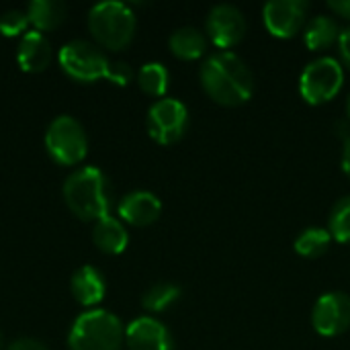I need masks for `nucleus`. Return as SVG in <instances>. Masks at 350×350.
<instances>
[{
    "mask_svg": "<svg viewBox=\"0 0 350 350\" xmlns=\"http://www.w3.org/2000/svg\"><path fill=\"white\" fill-rule=\"evenodd\" d=\"M0 349H2V332H0Z\"/></svg>",
    "mask_w": 350,
    "mask_h": 350,
    "instance_id": "obj_31",
    "label": "nucleus"
},
{
    "mask_svg": "<svg viewBox=\"0 0 350 350\" xmlns=\"http://www.w3.org/2000/svg\"><path fill=\"white\" fill-rule=\"evenodd\" d=\"M332 234L326 228H308L295 240V252L306 258H316L330 248Z\"/></svg>",
    "mask_w": 350,
    "mask_h": 350,
    "instance_id": "obj_21",
    "label": "nucleus"
},
{
    "mask_svg": "<svg viewBox=\"0 0 350 350\" xmlns=\"http://www.w3.org/2000/svg\"><path fill=\"white\" fill-rule=\"evenodd\" d=\"M27 25H29V16L25 10H18V8H10L0 16V33L6 37H14L21 33L25 35Z\"/></svg>",
    "mask_w": 350,
    "mask_h": 350,
    "instance_id": "obj_24",
    "label": "nucleus"
},
{
    "mask_svg": "<svg viewBox=\"0 0 350 350\" xmlns=\"http://www.w3.org/2000/svg\"><path fill=\"white\" fill-rule=\"evenodd\" d=\"M328 6H330L336 14H340V16H345V18H350V0H330Z\"/></svg>",
    "mask_w": 350,
    "mask_h": 350,
    "instance_id": "obj_28",
    "label": "nucleus"
},
{
    "mask_svg": "<svg viewBox=\"0 0 350 350\" xmlns=\"http://www.w3.org/2000/svg\"><path fill=\"white\" fill-rule=\"evenodd\" d=\"M314 330L322 336H338L350 328V297L342 291L326 293L312 312Z\"/></svg>",
    "mask_w": 350,
    "mask_h": 350,
    "instance_id": "obj_9",
    "label": "nucleus"
},
{
    "mask_svg": "<svg viewBox=\"0 0 350 350\" xmlns=\"http://www.w3.org/2000/svg\"><path fill=\"white\" fill-rule=\"evenodd\" d=\"M68 345L72 350H121L125 345V326L115 314L92 308L74 320Z\"/></svg>",
    "mask_w": 350,
    "mask_h": 350,
    "instance_id": "obj_3",
    "label": "nucleus"
},
{
    "mask_svg": "<svg viewBox=\"0 0 350 350\" xmlns=\"http://www.w3.org/2000/svg\"><path fill=\"white\" fill-rule=\"evenodd\" d=\"M328 232L334 240L350 244V195L336 201V205L330 211L328 219Z\"/></svg>",
    "mask_w": 350,
    "mask_h": 350,
    "instance_id": "obj_23",
    "label": "nucleus"
},
{
    "mask_svg": "<svg viewBox=\"0 0 350 350\" xmlns=\"http://www.w3.org/2000/svg\"><path fill=\"white\" fill-rule=\"evenodd\" d=\"M189 125V111L178 98H158L148 111V131L162 146L178 142Z\"/></svg>",
    "mask_w": 350,
    "mask_h": 350,
    "instance_id": "obj_8",
    "label": "nucleus"
},
{
    "mask_svg": "<svg viewBox=\"0 0 350 350\" xmlns=\"http://www.w3.org/2000/svg\"><path fill=\"white\" fill-rule=\"evenodd\" d=\"M125 345L129 350H174L172 334L152 316H142L125 328Z\"/></svg>",
    "mask_w": 350,
    "mask_h": 350,
    "instance_id": "obj_12",
    "label": "nucleus"
},
{
    "mask_svg": "<svg viewBox=\"0 0 350 350\" xmlns=\"http://www.w3.org/2000/svg\"><path fill=\"white\" fill-rule=\"evenodd\" d=\"M338 47H340V55L345 59V64L350 68V27L340 31V37H338Z\"/></svg>",
    "mask_w": 350,
    "mask_h": 350,
    "instance_id": "obj_27",
    "label": "nucleus"
},
{
    "mask_svg": "<svg viewBox=\"0 0 350 350\" xmlns=\"http://www.w3.org/2000/svg\"><path fill=\"white\" fill-rule=\"evenodd\" d=\"M340 37V29H338V23L328 16V14H318L314 16L306 29H304V41L310 49L318 51V49H326L330 47L334 41H338Z\"/></svg>",
    "mask_w": 350,
    "mask_h": 350,
    "instance_id": "obj_18",
    "label": "nucleus"
},
{
    "mask_svg": "<svg viewBox=\"0 0 350 350\" xmlns=\"http://www.w3.org/2000/svg\"><path fill=\"white\" fill-rule=\"evenodd\" d=\"M203 90L219 105L246 103L254 92V76L246 62L232 51H217L201 66Z\"/></svg>",
    "mask_w": 350,
    "mask_h": 350,
    "instance_id": "obj_1",
    "label": "nucleus"
},
{
    "mask_svg": "<svg viewBox=\"0 0 350 350\" xmlns=\"http://www.w3.org/2000/svg\"><path fill=\"white\" fill-rule=\"evenodd\" d=\"M64 201L80 219H94L109 215V183L100 168L82 166L74 170L64 183Z\"/></svg>",
    "mask_w": 350,
    "mask_h": 350,
    "instance_id": "obj_2",
    "label": "nucleus"
},
{
    "mask_svg": "<svg viewBox=\"0 0 350 350\" xmlns=\"http://www.w3.org/2000/svg\"><path fill=\"white\" fill-rule=\"evenodd\" d=\"M70 289H72L74 299L80 306L92 308V306L103 301L107 285H105V279H103L100 271H96L90 265H84V267L74 271L72 281H70Z\"/></svg>",
    "mask_w": 350,
    "mask_h": 350,
    "instance_id": "obj_15",
    "label": "nucleus"
},
{
    "mask_svg": "<svg viewBox=\"0 0 350 350\" xmlns=\"http://www.w3.org/2000/svg\"><path fill=\"white\" fill-rule=\"evenodd\" d=\"M137 82H139V88L150 94V96H162L166 94L168 90V82H170V74L166 70L164 64L160 62H148L139 68L137 72Z\"/></svg>",
    "mask_w": 350,
    "mask_h": 350,
    "instance_id": "obj_20",
    "label": "nucleus"
},
{
    "mask_svg": "<svg viewBox=\"0 0 350 350\" xmlns=\"http://www.w3.org/2000/svg\"><path fill=\"white\" fill-rule=\"evenodd\" d=\"M178 297H180V289L174 283H156L144 293L142 306L148 312L158 314V312L168 310L174 301H178Z\"/></svg>",
    "mask_w": 350,
    "mask_h": 350,
    "instance_id": "obj_22",
    "label": "nucleus"
},
{
    "mask_svg": "<svg viewBox=\"0 0 350 350\" xmlns=\"http://www.w3.org/2000/svg\"><path fill=\"white\" fill-rule=\"evenodd\" d=\"M131 78H133V70H131L129 64H125V62H111L109 72H107V80L109 82L125 86Z\"/></svg>",
    "mask_w": 350,
    "mask_h": 350,
    "instance_id": "obj_25",
    "label": "nucleus"
},
{
    "mask_svg": "<svg viewBox=\"0 0 350 350\" xmlns=\"http://www.w3.org/2000/svg\"><path fill=\"white\" fill-rule=\"evenodd\" d=\"M92 240H94V244L103 252H107V254H121L127 248V244H129V234H127L125 226L117 217L105 215V217H100L94 224Z\"/></svg>",
    "mask_w": 350,
    "mask_h": 350,
    "instance_id": "obj_16",
    "label": "nucleus"
},
{
    "mask_svg": "<svg viewBox=\"0 0 350 350\" xmlns=\"http://www.w3.org/2000/svg\"><path fill=\"white\" fill-rule=\"evenodd\" d=\"M308 2L304 0H271L262 8V21L269 33L281 39L293 37L306 23Z\"/></svg>",
    "mask_w": 350,
    "mask_h": 350,
    "instance_id": "obj_11",
    "label": "nucleus"
},
{
    "mask_svg": "<svg viewBox=\"0 0 350 350\" xmlns=\"http://www.w3.org/2000/svg\"><path fill=\"white\" fill-rule=\"evenodd\" d=\"M27 16L35 31H51L66 18V4L59 0H33L27 6Z\"/></svg>",
    "mask_w": 350,
    "mask_h": 350,
    "instance_id": "obj_19",
    "label": "nucleus"
},
{
    "mask_svg": "<svg viewBox=\"0 0 350 350\" xmlns=\"http://www.w3.org/2000/svg\"><path fill=\"white\" fill-rule=\"evenodd\" d=\"M45 148L57 164L70 166L82 162L88 152V137L82 123L72 115H57L47 125Z\"/></svg>",
    "mask_w": 350,
    "mask_h": 350,
    "instance_id": "obj_5",
    "label": "nucleus"
},
{
    "mask_svg": "<svg viewBox=\"0 0 350 350\" xmlns=\"http://www.w3.org/2000/svg\"><path fill=\"white\" fill-rule=\"evenodd\" d=\"M342 168L350 176V137L345 139V150H342Z\"/></svg>",
    "mask_w": 350,
    "mask_h": 350,
    "instance_id": "obj_29",
    "label": "nucleus"
},
{
    "mask_svg": "<svg viewBox=\"0 0 350 350\" xmlns=\"http://www.w3.org/2000/svg\"><path fill=\"white\" fill-rule=\"evenodd\" d=\"M16 62L25 72H41L51 62V43L41 31H27L16 47Z\"/></svg>",
    "mask_w": 350,
    "mask_h": 350,
    "instance_id": "obj_14",
    "label": "nucleus"
},
{
    "mask_svg": "<svg viewBox=\"0 0 350 350\" xmlns=\"http://www.w3.org/2000/svg\"><path fill=\"white\" fill-rule=\"evenodd\" d=\"M6 350H47L39 340L35 338H18L14 342H10V347Z\"/></svg>",
    "mask_w": 350,
    "mask_h": 350,
    "instance_id": "obj_26",
    "label": "nucleus"
},
{
    "mask_svg": "<svg viewBox=\"0 0 350 350\" xmlns=\"http://www.w3.org/2000/svg\"><path fill=\"white\" fill-rule=\"evenodd\" d=\"M168 45L180 59H199L207 49V39L195 27H180L170 35Z\"/></svg>",
    "mask_w": 350,
    "mask_h": 350,
    "instance_id": "obj_17",
    "label": "nucleus"
},
{
    "mask_svg": "<svg viewBox=\"0 0 350 350\" xmlns=\"http://www.w3.org/2000/svg\"><path fill=\"white\" fill-rule=\"evenodd\" d=\"M207 35L213 41V45L228 49L234 47L246 33V18L240 8L234 4H215L205 23Z\"/></svg>",
    "mask_w": 350,
    "mask_h": 350,
    "instance_id": "obj_10",
    "label": "nucleus"
},
{
    "mask_svg": "<svg viewBox=\"0 0 350 350\" xmlns=\"http://www.w3.org/2000/svg\"><path fill=\"white\" fill-rule=\"evenodd\" d=\"M88 29L107 49H123L135 33V14L121 0H103L88 10Z\"/></svg>",
    "mask_w": 350,
    "mask_h": 350,
    "instance_id": "obj_4",
    "label": "nucleus"
},
{
    "mask_svg": "<svg viewBox=\"0 0 350 350\" xmlns=\"http://www.w3.org/2000/svg\"><path fill=\"white\" fill-rule=\"evenodd\" d=\"M57 59L62 70L78 82H96L98 78H107L111 66V59L86 39H72L62 45Z\"/></svg>",
    "mask_w": 350,
    "mask_h": 350,
    "instance_id": "obj_6",
    "label": "nucleus"
},
{
    "mask_svg": "<svg viewBox=\"0 0 350 350\" xmlns=\"http://www.w3.org/2000/svg\"><path fill=\"white\" fill-rule=\"evenodd\" d=\"M345 82V70L336 57L324 55L310 62L299 76V92L310 105H322L334 98Z\"/></svg>",
    "mask_w": 350,
    "mask_h": 350,
    "instance_id": "obj_7",
    "label": "nucleus"
},
{
    "mask_svg": "<svg viewBox=\"0 0 350 350\" xmlns=\"http://www.w3.org/2000/svg\"><path fill=\"white\" fill-rule=\"evenodd\" d=\"M347 113H349V121H350V96H349V103H347Z\"/></svg>",
    "mask_w": 350,
    "mask_h": 350,
    "instance_id": "obj_30",
    "label": "nucleus"
},
{
    "mask_svg": "<svg viewBox=\"0 0 350 350\" xmlns=\"http://www.w3.org/2000/svg\"><path fill=\"white\" fill-rule=\"evenodd\" d=\"M119 217L131 226H150L162 213L160 199L150 191H131L119 201Z\"/></svg>",
    "mask_w": 350,
    "mask_h": 350,
    "instance_id": "obj_13",
    "label": "nucleus"
}]
</instances>
